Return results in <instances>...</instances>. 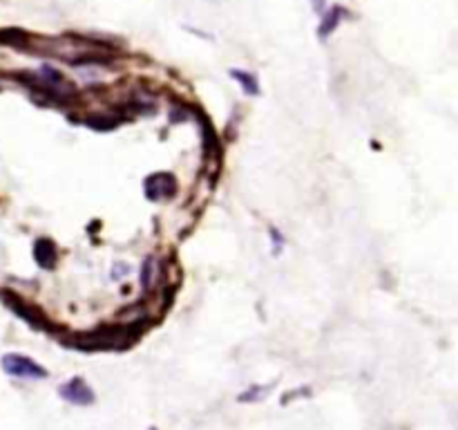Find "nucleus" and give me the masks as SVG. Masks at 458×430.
<instances>
[{
  "mask_svg": "<svg viewBox=\"0 0 458 430\" xmlns=\"http://www.w3.org/2000/svg\"><path fill=\"white\" fill-rule=\"evenodd\" d=\"M311 7L316 9L318 13H322V9H325V0H311Z\"/></svg>",
  "mask_w": 458,
  "mask_h": 430,
  "instance_id": "nucleus-9",
  "label": "nucleus"
},
{
  "mask_svg": "<svg viewBox=\"0 0 458 430\" xmlns=\"http://www.w3.org/2000/svg\"><path fill=\"white\" fill-rule=\"evenodd\" d=\"M152 430H155V428H152Z\"/></svg>",
  "mask_w": 458,
  "mask_h": 430,
  "instance_id": "nucleus-10",
  "label": "nucleus"
},
{
  "mask_svg": "<svg viewBox=\"0 0 458 430\" xmlns=\"http://www.w3.org/2000/svg\"><path fill=\"white\" fill-rule=\"evenodd\" d=\"M152 262H155V260H152V258H146V262H143V271H141V285H143V289H148V287H150Z\"/></svg>",
  "mask_w": 458,
  "mask_h": 430,
  "instance_id": "nucleus-8",
  "label": "nucleus"
},
{
  "mask_svg": "<svg viewBox=\"0 0 458 430\" xmlns=\"http://www.w3.org/2000/svg\"><path fill=\"white\" fill-rule=\"evenodd\" d=\"M34 258H36V262H38L43 269L56 267L58 255H56V246H54V242L40 237V240L34 245Z\"/></svg>",
  "mask_w": 458,
  "mask_h": 430,
  "instance_id": "nucleus-4",
  "label": "nucleus"
},
{
  "mask_svg": "<svg viewBox=\"0 0 458 430\" xmlns=\"http://www.w3.org/2000/svg\"><path fill=\"white\" fill-rule=\"evenodd\" d=\"M3 370L7 372L9 376H16V379H45L47 376V370L43 366H38L36 361H31L25 354H4L3 361H0Z\"/></svg>",
  "mask_w": 458,
  "mask_h": 430,
  "instance_id": "nucleus-1",
  "label": "nucleus"
},
{
  "mask_svg": "<svg viewBox=\"0 0 458 430\" xmlns=\"http://www.w3.org/2000/svg\"><path fill=\"white\" fill-rule=\"evenodd\" d=\"M231 76L237 81V83L242 85V88L246 90V94H250V97H258V94H259V81H258V76L253 74V72L237 70V67H233Z\"/></svg>",
  "mask_w": 458,
  "mask_h": 430,
  "instance_id": "nucleus-7",
  "label": "nucleus"
},
{
  "mask_svg": "<svg viewBox=\"0 0 458 430\" xmlns=\"http://www.w3.org/2000/svg\"><path fill=\"white\" fill-rule=\"evenodd\" d=\"M58 392H61V397L65 399V401L74 403V406H89V403H94V392L92 388L85 383L83 376H74V379H70L67 383H63L61 388H58Z\"/></svg>",
  "mask_w": 458,
  "mask_h": 430,
  "instance_id": "nucleus-2",
  "label": "nucleus"
},
{
  "mask_svg": "<svg viewBox=\"0 0 458 430\" xmlns=\"http://www.w3.org/2000/svg\"><path fill=\"white\" fill-rule=\"evenodd\" d=\"M174 193V177L170 175L159 173V175H152L148 177L146 182V195L150 200H161V197H170Z\"/></svg>",
  "mask_w": 458,
  "mask_h": 430,
  "instance_id": "nucleus-3",
  "label": "nucleus"
},
{
  "mask_svg": "<svg viewBox=\"0 0 458 430\" xmlns=\"http://www.w3.org/2000/svg\"><path fill=\"white\" fill-rule=\"evenodd\" d=\"M344 16H347V9H343V7L329 9V12H327L325 16H322L320 27H318V36H320L322 40L329 39V36L334 34L335 30H338V25H340V22H343Z\"/></svg>",
  "mask_w": 458,
  "mask_h": 430,
  "instance_id": "nucleus-5",
  "label": "nucleus"
},
{
  "mask_svg": "<svg viewBox=\"0 0 458 430\" xmlns=\"http://www.w3.org/2000/svg\"><path fill=\"white\" fill-rule=\"evenodd\" d=\"M9 307L16 309V312L21 314V316L25 318L27 322H31V325H43V322H45L43 314L36 312V309L31 307V305H27L25 300H21V298H18V296H12V298H9Z\"/></svg>",
  "mask_w": 458,
  "mask_h": 430,
  "instance_id": "nucleus-6",
  "label": "nucleus"
}]
</instances>
